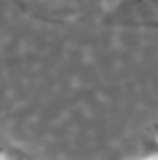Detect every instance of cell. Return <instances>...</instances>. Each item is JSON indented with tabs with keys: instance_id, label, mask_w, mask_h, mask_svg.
Listing matches in <instances>:
<instances>
[{
	"instance_id": "1",
	"label": "cell",
	"mask_w": 158,
	"mask_h": 160,
	"mask_svg": "<svg viewBox=\"0 0 158 160\" xmlns=\"http://www.w3.org/2000/svg\"><path fill=\"white\" fill-rule=\"evenodd\" d=\"M148 2H152V4H158V0H148Z\"/></svg>"
}]
</instances>
